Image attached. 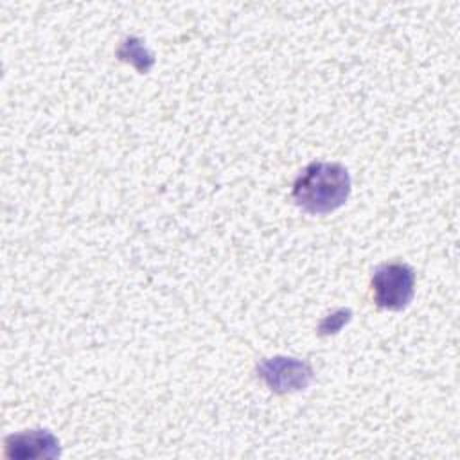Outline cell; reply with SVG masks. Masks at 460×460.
<instances>
[{
	"label": "cell",
	"mask_w": 460,
	"mask_h": 460,
	"mask_svg": "<svg viewBox=\"0 0 460 460\" xmlns=\"http://www.w3.org/2000/svg\"><path fill=\"white\" fill-rule=\"evenodd\" d=\"M350 194V174L338 162H311L296 176L291 196L309 214H329Z\"/></svg>",
	"instance_id": "6da1fadb"
},
{
	"label": "cell",
	"mask_w": 460,
	"mask_h": 460,
	"mask_svg": "<svg viewBox=\"0 0 460 460\" xmlns=\"http://www.w3.org/2000/svg\"><path fill=\"white\" fill-rule=\"evenodd\" d=\"M370 288L376 305L388 311H401L413 298L415 273L408 264L386 262L374 270Z\"/></svg>",
	"instance_id": "7a4b0ae2"
},
{
	"label": "cell",
	"mask_w": 460,
	"mask_h": 460,
	"mask_svg": "<svg viewBox=\"0 0 460 460\" xmlns=\"http://www.w3.org/2000/svg\"><path fill=\"white\" fill-rule=\"evenodd\" d=\"M257 376L275 394L304 390L313 381V368L307 361L286 356L262 359L257 365Z\"/></svg>",
	"instance_id": "3957f363"
},
{
	"label": "cell",
	"mask_w": 460,
	"mask_h": 460,
	"mask_svg": "<svg viewBox=\"0 0 460 460\" xmlns=\"http://www.w3.org/2000/svg\"><path fill=\"white\" fill-rule=\"evenodd\" d=\"M5 456L16 460L56 458L61 455L59 440L49 429H27L5 438Z\"/></svg>",
	"instance_id": "277c9868"
},
{
	"label": "cell",
	"mask_w": 460,
	"mask_h": 460,
	"mask_svg": "<svg viewBox=\"0 0 460 460\" xmlns=\"http://www.w3.org/2000/svg\"><path fill=\"white\" fill-rule=\"evenodd\" d=\"M119 58L122 61H129L131 65H135L140 72H147L153 65V56L147 52V49L142 45V41L138 38H126L122 41V45L119 47Z\"/></svg>",
	"instance_id": "5b68a950"
},
{
	"label": "cell",
	"mask_w": 460,
	"mask_h": 460,
	"mask_svg": "<svg viewBox=\"0 0 460 460\" xmlns=\"http://www.w3.org/2000/svg\"><path fill=\"white\" fill-rule=\"evenodd\" d=\"M349 320H350V311H349V309H338L336 313L325 316V318L320 322L318 331H320V334H334V332H338V331L343 327V323H347Z\"/></svg>",
	"instance_id": "8992f818"
}]
</instances>
